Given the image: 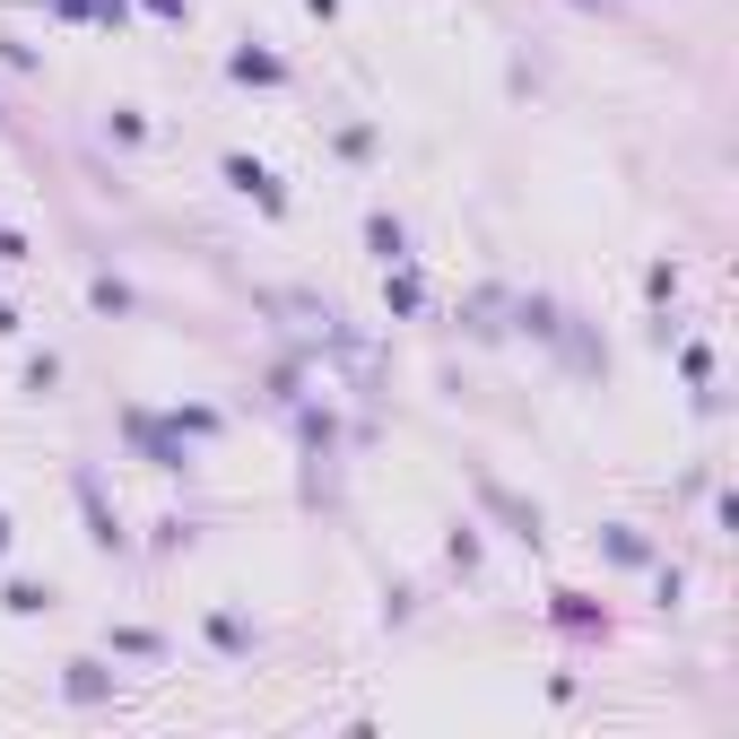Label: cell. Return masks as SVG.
<instances>
[{
    "label": "cell",
    "mask_w": 739,
    "mask_h": 739,
    "mask_svg": "<svg viewBox=\"0 0 739 739\" xmlns=\"http://www.w3.org/2000/svg\"><path fill=\"white\" fill-rule=\"evenodd\" d=\"M0 262H27V244H18V235H9V226H0Z\"/></svg>",
    "instance_id": "cell-3"
},
{
    "label": "cell",
    "mask_w": 739,
    "mask_h": 739,
    "mask_svg": "<svg viewBox=\"0 0 739 739\" xmlns=\"http://www.w3.org/2000/svg\"><path fill=\"white\" fill-rule=\"evenodd\" d=\"M61 687H70V696H79V705H97V696H105V661H70V679H61Z\"/></svg>",
    "instance_id": "cell-2"
},
{
    "label": "cell",
    "mask_w": 739,
    "mask_h": 739,
    "mask_svg": "<svg viewBox=\"0 0 739 739\" xmlns=\"http://www.w3.org/2000/svg\"><path fill=\"white\" fill-rule=\"evenodd\" d=\"M226 183H235V192H253L262 210H287V201H279V183H270V165H253V158H226Z\"/></svg>",
    "instance_id": "cell-1"
},
{
    "label": "cell",
    "mask_w": 739,
    "mask_h": 739,
    "mask_svg": "<svg viewBox=\"0 0 739 739\" xmlns=\"http://www.w3.org/2000/svg\"><path fill=\"white\" fill-rule=\"evenodd\" d=\"M314 9H322V18H331V9H340V0H314Z\"/></svg>",
    "instance_id": "cell-4"
},
{
    "label": "cell",
    "mask_w": 739,
    "mask_h": 739,
    "mask_svg": "<svg viewBox=\"0 0 739 739\" xmlns=\"http://www.w3.org/2000/svg\"><path fill=\"white\" fill-rule=\"evenodd\" d=\"M0 548H9V514H0Z\"/></svg>",
    "instance_id": "cell-5"
}]
</instances>
